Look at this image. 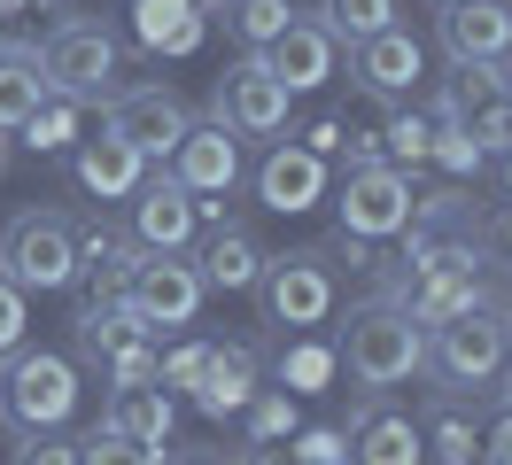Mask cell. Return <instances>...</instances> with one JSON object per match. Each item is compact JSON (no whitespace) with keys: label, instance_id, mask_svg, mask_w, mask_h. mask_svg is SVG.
Instances as JSON below:
<instances>
[{"label":"cell","instance_id":"cell-1","mask_svg":"<svg viewBox=\"0 0 512 465\" xmlns=\"http://www.w3.org/2000/svg\"><path fill=\"white\" fill-rule=\"evenodd\" d=\"M342 372H350L357 388H373V396L419 380L427 372V326H412V310L396 303V295L350 310V326H342Z\"/></svg>","mask_w":512,"mask_h":465},{"label":"cell","instance_id":"cell-2","mask_svg":"<svg viewBox=\"0 0 512 465\" xmlns=\"http://www.w3.org/2000/svg\"><path fill=\"white\" fill-rule=\"evenodd\" d=\"M70 411H78V365L63 349L16 341L0 357V419L16 434H39V427H70Z\"/></svg>","mask_w":512,"mask_h":465},{"label":"cell","instance_id":"cell-3","mask_svg":"<svg viewBox=\"0 0 512 465\" xmlns=\"http://www.w3.org/2000/svg\"><path fill=\"white\" fill-rule=\"evenodd\" d=\"M512 365V326H505V310H489V303H474V310H458L450 326H427V372L443 380L450 396H466V388H489L497 372Z\"/></svg>","mask_w":512,"mask_h":465},{"label":"cell","instance_id":"cell-4","mask_svg":"<svg viewBox=\"0 0 512 465\" xmlns=\"http://www.w3.org/2000/svg\"><path fill=\"white\" fill-rule=\"evenodd\" d=\"M0 272L24 295H63L78 287V225L63 210H16L0 225Z\"/></svg>","mask_w":512,"mask_h":465},{"label":"cell","instance_id":"cell-5","mask_svg":"<svg viewBox=\"0 0 512 465\" xmlns=\"http://www.w3.org/2000/svg\"><path fill=\"white\" fill-rule=\"evenodd\" d=\"M256 310H264V326H280V334H303V326H326L334 318V264H326V248H288V256H264V272H256Z\"/></svg>","mask_w":512,"mask_h":465},{"label":"cell","instance_id":"cell-6","mask_svg":"<svg viewBox=\"0 0 512 465\" xmlns=\"http://www.w3.org/2000/svg\"><path fill=\"white\" fill-rule=\"evenodd\" d=\"M47 93H70V101H109L117 93V39L94 24V16H55V31L32 47Z\"/></svg>","mask_w":512,"mask_h":465},{"label":"cell","instance_id":"cell-7","mask_svg":"<svg viewBox=\"0 0 512 465\" xmlns=\"http://www.w3.org/2000/svg\"><path fill=\"white\" fill-rule=\"evenodd\" d=\"M412 171H396V163H350V179H342V194H334V210H342V233H357V241H396L404 225H412Z\"/></svg>","mask_w":512,"mask_h":465},{"label":"cell","instance_id":"cell-8","mask_svg":"<svg viewBox=\"0 0 512 465\" xmlns=\"http://www.w3.org/2000/svg\"><path fill=\"white\" fill-rule=\"evenodd\" d=\"M288 101H295V93L280 86L272 62L241 55L218 86H210V117H218L225 132H241V140H272V132H288Z\"/></svg>","mask_w":512,"mask_h":465},{"label":"cell","instance_id":"cell-9","mask_svg":"<svg viewBox=\"0 0 512 465\" xmlns=\"http://www.w3.org/2000/svg\"><path fill=\"white\" fill-rule=\"evenodd\" d=\"M101 124L117 132V140H132V148L148 155V163H171V148L187 140V101L171 86H117L109 101H101Z\"/></svg>","mask_w":512,"mask_h":465},{"label":"cell","instance_id":"cell-10","mask_svg":"<svg viewBox=\"0 0 512 465\" xmlns=\"http://www.w3.org/2000/svg\"><path fill=\"white\" fill-rule=\"evenodd\" d=\"M202 272H194V256L179 248V256H140L132 264V287H125V303L148 318V326H194V310H202Z\"/></svg>","mask_w":512,"mask_h":465},{"label":"cell","instance_id":"cell-11","mask_svg":"<svg viewBox=\"0 0 512 465\" xmlns=\"http://www.w3.org/2000/svg\"><path fill=\"white\" fill-rule=\"evenodd\" d=\"M350 465H427V442H419V419L381 403L373 388L350 403Z\"/></svg>","mask_w":512,"mask_h":465},{"label":"cell","instance_id":"cell-12","mask_svg":"<svg viewBox=\"0 0 512 465\" xmlns=\"http://www.w3.org/2000/svg\"><path fill=\"white\" fill-rule=\"evenodd\" d=\"M194 194L171 171H148V179L132 186V241L148 248V256H179V248L194 241Z\"/></svg>","mask_w":512,"mask_h":465},{"label":"cell","instance_id":"cell-13","mask_svg":"<svg viewBox=\"0 0 512 465\" xmlns=\"http://www.w3.org/2000/svg\"><path fill=\"white\" fill-rule=\"evenodd\" d=\"M163 171L187 186V194H233V186H241V132H225L218 117H210V124H187V140L171 148Z\"/></svg>","mask_w":512,"mask_h":465},{"label":"cell","instance_id":"cell-14","mask_svg":"<svg viewBox=\"0 0 512 465\" xmlns=\"http://www.w3.org/2000/svg\"><path fill=\"white\" fill-rule=\"evenodd\" d=\"M450 62H505L512 55V0H450L435 16Z\"/></svg>","mask_w":512,"mask_h":465},{"label":"cell","instance_id":"cell-15","mask_svg":"<svg viewBox=\"0 0 512 465\" xmlns=\"http://www.w3.org/2000/svg\"><path fill=\"white\" fill-rule=\"evenodd\" d=\"M264 62L280 70V86H288V93H319L326 78H334V62H342V39H334L319 16H303V8H295L288 31L264 47Z\"/></svg>","mask_w":512,"mask_h":465},{"label":"cell","instance_id":"cell-16","mask_svg":"<svg viewBox=\"0 0 512 465\" xmlns=\"http://www.w3.org/2000/svg\"><path fill=\"white\" fill-rule=\"evenodd\" d=\"M256 202L272 217H303L326 202V163L311 148H295V140H280V148L256 163Z\"/></svg>","mask_w":512,"mask_h":465},{"label":"cell","instance_id":"cell-17","mask_svg":"<svg viewBox=\"0 0 512 465\" xmlns=\"http://www.w3.org/2000/svg\"><path fill=\"white\" fill-rule=\"evenodd\" d=\"M350 70H357V86H365V93L396 101V93H412L419 78H427V47H419L404 24H388V31H373V39H357V47H350Z\"/></svg>","mask_w":512,"mask_h":465},{"label":"cell","instance_id":"cell-18","mask_svg":"<svg viewBox=\"0 0 512 465\" xmlns=\"http://www.w3.org/2000/svg\"><path fill=\"white\" fill-rule=\"evenodd\" d=\"M70 179L86 186L94 202H132V186L148 179V155L101 124V140H78V148H70Z\"/></svg>","mask_w":512,"mask_h":465},{"label":"cell","instance_id":"cell-19","mask_svg":"<svg viewBox=\"0 0 512 465\" xmlns=\"http://www.w3.org/2000/svg\"><path fill=\"white\" fill-rule=\"evenodd\" d=\"M101 427H117V434H132V442L163 450L171 427H179V396H171L163 380H125V388H109V403H101Z\"/></svg>","mask_w":512,"mask_h":465},{"label":"cell","instance_id":"cell-20","mask_svg":"<svg viewBox=\"0 0 512 465\" xmlns=\"http://www.w3.org/2000/svg\"><path fill=\"white\" fill-rule=\"evenodd\" d=\"M256 349L249 341H210V357H202V380H194V411H210V419H233L241 403L256 396Z\"/></svg>","mask_w":512,"mask_h":465},{"label":"cell","instance_id":"cell-21","mask_svg":"<svg viewBox=\"0 0 512 465\" xmlns=\"http://www.w3.org/2000/svg\"><path fill=\"white\" fill-rule=\"evenodd\" d=\"M194 272H202V287H218V295H249L256 272H264V248H256L249 225H218L202 241V256H194Z\"/></svg>","mask_w":512,"mask_h":465},{"label":"cell","instance_id":"cell-22","mask_svg":"<svg viewBox=\"0 0 512 465\" xmlns=\"http://www.w3.org/2000/svg\"><path fill=\"white\" fill-rule=\"evenodd\" d=\"M148 248L140 241H117V233H78V279H86V303H125L132 287V264H140Z\"/></svg>","mask_w":512,"mask_h":465},{"label":"cell","instance_id":"cell-23","mask_svg":"<svg viewBox=\"0 0 512 465\" xmlns=\"http://www.w3.org/2000/svg\"><path fill=\"white\" fill-rule=\"evenodd\" d=\"M202 31V0H132V39L148 55H194Z\"/></svg>","mask_w":512,"mask_h":465},{"label":"cell","instance_id":"cell-24","mask_svg":"<svg viewBox=\"0 0 512 465\" xmlns=\"http://www.w3.org/2000/svg\"><path fill=\"white\" fill-rule=\"evenodd\" d=\"M396 303L412 310V326H450L458 310L489 303V295H481V272H412V287Z\"/></svg>","mask_w":512,"mask_h":465},{"label":"cell","instance_id":"cell-25","mask_svg":"<svg viewBox=\"0 0 512 465\" xmlns=\"http://www.w3.org/2000/svg\"><path fill=\"white\" fill-rule=\"evenodd\" d=\"M419 442H427V458H435V465H474V450H481V419L466 411V396L435 388L427 419H419Z\"/></svg>","mask_w":512,"mask_h":465},{"label":"cell","instance_id":"cell-26","mask_svg":"<svg viewBox=\"0 0 512 465\" xmlns=\"http://www.w3.org/2000/svg\"><path fill=\"white\" fill-rule=\"evenodd\" d=\"M39 101H47V78H39L32 47H0V132H24Z\"/></svg>","mask_w":512,"mask_h":465},{"label":"cell","instance_id":"cell-27","mask_svg":"<svg viewBox=\"0 0 512 465\" xmlns=\"http://www.w3.org/2000/svg\"><path fill=\"white\" fill-rule=\"evenodd\" d=\"M78 109L86 101H70V93H47L32 117H24V140H32L39 155H63V148H78Z\"/></svg>","mask_w":512,"mask_h":465},{"label":"cell","instance_id":"cell-28","mask_svg":"<svg viewBox=\"0 0 512 465\" xmlns=\"http://www.w3.org/2000/svg\"><path fill=\"white\" fill-rule=\"evenodd\" d=\"M233 8V39H241V55H264L280 31H288L295 0H225Z\"/></svg>","mask_w":512,"mask_h":465},{"label":"cell","instance_id":"cell-29","mask_svg":"<svg viewBox=\"0 0 512 465\" xmlns=\"http://www.w3.org/2000/svg\"><path fill=\"white\" fill-rule=\"evenodd\" d=\"M319 24L357 47V39H373V31L396 24V0H319Z\"/></svg>","mask_w":512,"mask_h":465},{"label":"cell","instance_id":"cell-30","mask_svg":"<svg viewBox=\"0 0 512 465\" xmlns=\"http://www.w3.org/2000/svg\"><path fill=\"white\" fill-rule=\"evenodd\" d=\"M381 148H388L381 163H396V171H419V163H427V148H435V124L404 109V117H388V124H381Z\"/></svg>","mask_w":512,"mask_h":465},{"label":"cell","instance_id":"cell-31","mask_svg":"<svg viewBox=\"0 0 512 465\" xmlns=\"http://www.w3.org/2000/svg\"><path fill=\"white\" fill-rule=\"evenodd\" d=\"M163 450H148V442H132V434L117 427H94L86 442H78V465H156Z\"/></svg>","mask_w":512,"mask_h":465},{"label":"cell","instance_id":"cell-32","mask_svg":"<svg viewBox=\"0 0 512 465\" xmlns=\"http://www.w3.org/2000/svg\"><path fill=\"white\" fill-rule=\"evenodd\" d=\"M427 163H443V171H458V179H466V171H481V163H489V148H481L466 124H435V148H427Z\"/></svg>","mask_w":512,"mask_h":465},{"label":"cell","instance_id":"cell-33","mask_svg":"<svg viewBox=\"0 0 512 465\" xmlns=\"http://www.w3.org/2000/svg\"><path fill=\"white\" fill-rule=\"evenodd\" d=\"M241 411H249V442H280V434H295V403L272 396V388H256Z\"/></svg>","mask_w":512,"mask_h":465},{"label":"cell","instance_id":"cell-34","mask_svg":"<svg viewBox=\"0 0 512 465\" xmlns=\"http://www.w3.org/2000/svg\"><path fill=\"white\" fill-rule=\"evenodd\" d=\"M16 465H78V442L63 427H39V434H16Z\"/></svg>","mask_w":512,"mask_h":465},{"label":"cell","instance_id":"cell-35","mask_svg":"<svg viewBox=\"0 0 512 465\" xmlns=\"http://www.w3.org/2000/svg\"><path fill=\"white\" fill-rule=\"evenodd\" d=\"M24 334H32V295H24L16 279L0 272V357H8V349H16Z\"/></svg>","mask_w":512,"mask_h":465},{"label":"cell","instance_id":"cell-36","mask_svg":"<svg viewBox=\"0 0 512 465\" xmlns=\"http://www.w3.org/2000/svg\"><path fill=\"white\" fill-rule=\"evenodd\" d=\"M202 357H210V341H187V349H171L156 365V380L171 388V396H194V380H202Z\"/></svg>","mask_w":512,"mask_h":465},{"label":"cell","instance_id":"cell-37","mask_svg":"<svg viewBox=\"0 0 512 465\" xmlns=\"http://www.w3.org/2000/svg\"><path fill=\"white\" fill-rule=\"evenodd\" d=\"M288 140H295V148H311V155L326 163L334 148H350V124H342V117H311V124H295Z\"/></svg>","mask_w":512,"mask_h":465},{"label":"cell","instance_id":"cell-38","mask_svg":"<svg viewBox=\"0 0 512 465\" xmlns=\"http://www.w3.org/2000/svg\"><path fill=\"white\" fill-rule=\"evenodd\" d=\"M295 465H350V450H342V434L334 427H311V434H295Z\"/></svg>","mask_w":512,"mask_h":465},{"label":"cell","instance_id":"cell-39","mask_svg":"<svg viewBox=\"0 0 512 465\" xmlns=\"http://www.w3.org/2000/svg\"><path fill=\"white\" fill-rule=\"evenodd\" d=\"M474 248L489 256V264H512V202H505V210H489V217H481Z\"/></svg>","mask_w":512,"mask_h":465},{"label":"cell","instance_id":"cell-40","mask_svg":"<svg viewBox=\"0 0 512 465\" xmlns=\"http://www.w3.org/2000/svg\"><path fill=\"white\" fill-rule=\"evenodd\" d=\"M474 465H512V411H497V419L481 427V450H474Z\"/></svg>","mask_w":512,"mask_h":465},{"label":"cell","instance_id":"cell-41","mask_svg":"<svg viewBox=\"0 0 512 465\" xmlns=\"http://www.w3.org/2000/svg\"><path fill=\"white\" fill-rule=\"evenodd\" d=\"M179 465H225V458H202V450H187V458H179Z\"/></svg>","mask_w":512,"mask_h":465},{"label":"cell","instance_id":"cell-42","mask_svg":"<svg viewBox=\"0 0 512 465\" xmlns=\"http://www.w3.org/2000/svg\"><path fill=\"white\" fill-rule=\"evenodd\" d=\"M497 380H505V411H512V365H505V372H497Z\"/></svg>","mask_w":512,"mask_h":465},{"label":"cell","instance_id":"cell-43","mask_svg":"<svg viewBox=\"0 0 512 465\" xmlns=\"http://www.w3.org/2000/svg\"><path fill=\"white\" fill-rule=\"evenodd\" d=\"M497 155H505V194H512V148H497Z\"/></svg>","mask_w":512,"mask_h":465},{"label":"cell","instance_id":"cell-44","mask_svg":"<svg viewBox=\"0 0 512 465\" xmlns=\"http://www.w3.org/2000/svg\"><path fill=\"white\" fill-rule=\"evenodd\" d=\"M505 93H512V55H505Z\"/></svg>","mask_w":512,"mask_h":465},{"label":"cell","instance_id":"cell-45","mask_svg":"<svg viewBox=\"0 0 512 465\" xmlns=\"http://www.w3.org/2000/svg\"><path fill=\"white\" fill-rule=\"evenodd\" d=\"M8 8H16V0H0V24H8Z\"/></svg>","mask_w":512,"mask_h":465},{"label":"cell","instance_id":"cell-46","mask_svg":"<svg viewBox=\"0 0 512 465\" xmlns=\"http://www.w3.org/2000/svg\"><path fill=\"white\" fill-rule=\"evenodd\" d=\"M505 326H512V295H505Z\"/></svg>","mask_w":512,"mask_h":465},{"label":"cell","instance_id":"cell-47","mask_svg":"<svg viewBox=\"0 0 512 465\" xmlns=\"http://www.w3.org/2000/svg\"><path fill=\"white\" fill-rule=\"evenodd\" d=\"M435 8H450V0H435Z\"/></svg>","mask_w":512,"mask_h":465}]
</instances>
